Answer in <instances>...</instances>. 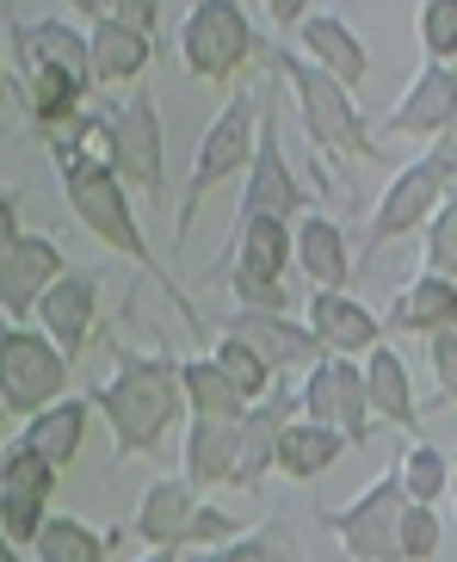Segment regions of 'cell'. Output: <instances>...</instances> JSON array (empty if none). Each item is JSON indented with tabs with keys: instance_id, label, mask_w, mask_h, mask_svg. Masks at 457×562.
I'll use <instances>...</instances> for the list:
<instances>
[{
	"instance_id": "obj_1",
	"label": "cell",
	"mask_w": 457,
	"mask_h": 562,
	"mask_svg": "<svg viewBox=\"0 0 457 562\" xmlns=\"http://www.w3.org/2000/svg\"><path fill=\"white\" fill-rule=\"evenodd\" d=\"M93 408L112 427L118 458H143L167 439V427L180 420L186 396H180V364L167 352H131L112 347V383L93 390Z\"/></svg>"
},
{
	"instance_id": "obj_2",
	"label": "cell",
	"mask_w": 457,
	"mask_h": 562,
	"mask_svg": "<svg viewBox=\"0 0 457 562\" xmlns=\"http://www.w3.org/2000/svg\"><path fill=\"white\" fill-rule=\"evenodd\" d=\"M49 161H56V173H63V192H68L75 223L93 235L99 248H112V254H124V260H136L143 272H155V279H161L167 297L186 303L180 284L167 279L161 266H155V254H148L143 223H136V211H131V192H124V180H118L112 167L99 161V155H87L75 136H49Z\"/></svg>"
},
{
	"instance_id": "obj_3",
	"label": "cell",
	"mask_w": 457,
	"mask_h": 562,
	"mask_svg": "<svg viewBox=\"0 0 457 562\" xmlns=\"http://www.w3.org/2000/svg\"><path fill=\"white\" fill-rule=\"evenodd\" d=\"M87 155H99V161L112 167L118 180H124V192H161V112H155V100L148 93H131V100H118L105 117L87 112L75 131Z\"/></svg>"
},
{
	"instance_id": "obj_4",
	"label": "cell",
	"mask_w": 457,
	"mask_h": 562,
	"mask_svg": "<svg viewBox=\"0 0 457 562\" xmlns=\"http://www.w3.org/2000/svg\"><path fill=\"white\" fill-rule=\"evenodd\" d=\"M272 68H278V81L291 87L297 117H303V131L315 136V149L359 155V161H377V155H383L377 136H371V124L359 117V100H353L346 87H334L322 68H310L297 50H272Z\"/></svg>"
},
{
	"instance_id": "obj_5",
	"label": "cell",
	"mask_w": 457,
	"mask_h": 562,
	"mask_svg": "<svg viewBox=\"0 0 457 562\" xmlns=\"http://www.w3.org/2000/svg\"><path fill=\"white\" fill-rule=\"evenodd\" d=\"M452 186H457V143H439V149H426L421 161H409L390 186H383V199H377L371 229H365V254L402 241L409 229H426V216L439 211V199Z\"/></svg>"
},
{
	"instance_id": "obj_6",
	"label": "cell",
	"mask_w": 457,
	"mask_h": 562,
	"mask_svg": "<svg viewBox=\"0 0 457 562\" xmlns=\"http://www.w3.org/2000/svg\"><path fill=\"white\" fill-rule=\"evenodd\" d=\"M254 131H260V93H254V87H235L223 100V112L211 117V131L198 136L192 180H186V204H180V235L192 229L204 192H216L228 173H242V167L254 161Z\"/></svg>"
},
{
	"instance_id": "obj_7",
	"label": "cell",
	"mask_w": 457,
	"mask_h": 562,
	"mask_svg": "<svg viewBox=\"0 0 457 562\" xmlns=\"http://www.w3.org/2000/svg\"><path fill=\"white\" fill-rule=\"evenodd\" d=\"M68 396V359L49 347L37 328H13L0 322V408L32 420L49 402Z\"/></svg>"
},
{
	"instance_id": "obj_8",
	"label": "cell",
	"mask_w": 457,
	"mask_h": 562,
	"mask_svg": "<svg viewBox=\"0 0 457 562\" xmlns=\"http://www.w3.org/2000/svg\"><path fill=\"white\" fill-rule=\"evenodd\" d=\"M155 0H131V7H99L87 25V81L93 87H124L136 81L155 56Z\"/></svg>"
},
{
	"instance_id": "obj_9",
	"label": "cell",
	"mask_w": 457,
	"mask_h": 562,
	"mask_svg": "<svg viewBox=\"0 0 457 562\" xmlns=\"http://www.w3.org/2000/svg\"><path fill=\"white\" fill-rule=\"evenodd\" d=\"M180 56L198 81H228L254 56V19L235 0H198L180 19Z\"/></svg>"
},
{
	"instance_id": "obj_10",
	"label": "cell",
	"mask_w": 457,
	"mask_h": 562,
	"mask_svg": "<svg viewBox=\"0 0 457 562\" xmlns=\"http://www.w3.org/2000/svg\"><path fill=\"white\" fill-rule=\"evenodd\" d=\"M297 414H303V420H315V427H334L346 446L359 451V446H365V432H371V408H365V378H359V364H353V359H334V352H322V359L303 371Z\"/></svg>"
},
{
	"instance_id": "obj_11",
	"label": "cell",
	"mask_w": 457,
	"mask_h": 562,
	"mask_svg": "<svg viewBox=\"0 0 457 562\" xmlns=\"http://www.w3.org/2000/svg\"><path fill=\"white\" fill-rule=\"evenodd\" d=\"M402 507H409V495H402L395 470H383L365 495H353V507L327 513V526H334V538L346 544L353 562H402V544H395Z\"/></svg>"
},
{
	"instance_id": "obj_12",
	"label": "cell",
	"mask_w": 457,
	"mask_h": 562,
	"mask_svg": "<svg viewBox=\"0 0 457 562\" xmlns=\"http://www.w3.org/2000/svg\"><path fill=\"white\" fill-rule=\"evenodd\" d=\"M310 204L303 180L291 173L285 149H278V117L260 105V131H254V161H247V192H242V216H272V223H297Z\"/></svg>"
},
{
	"instance_id": "obj_13",
	"label": "cell",
	"mask_w": 457,
	"mask_h": 562,
	"mask_svg": "<svg viewBox=\"0 0 457 562\" xmlns=\"http://www.w3.org/2000/svg\"><path fill=\"white\" fill-rule=\"evenodd\" d=\"M49 495H56V470H49L37 451H25L13 439L7 458H0V526H7V544H32L49 519Z\"/></svg>"
},
{
	"instance_id": "obj_14",
	"label": "cell",
	"mask_w": 457,
	"mask_h": 562,
	"mask_svg": "<svg viewBox=\"0 0 457 562\" xmlns=\"http://www.w3.org/2000/svg\"><path fill=\"white\" fill-rule=\"evenodd\" d=\"M56 279H63V248H56V235L25 229L13 248H7V260H0V310H7V322L25 328V315L37 310V297H44Z\"/></svg>"
},
{
	"instance_id": "obj_15",
	"label": "cell",
	"mask_w": 457,
	"mask_h": 562,
	"mask_svg": "<svg viewBox=\"0 0 457 562\" xmlns=\"http://www.w3.org/2000/svg\"><path fill=\"white\" fill-rule=\"evenodd\" d=\"M223 340H242L266 371H297V364H315L322 347L315 334L291 315H266V310H228L223 315Z\"/></svg>"
},
{
	"instance_id": "obj_16",
	"label": "cell",
	"mask_w": 457,
	"mask_h": 562,
	"mask_svg": "<svg viewBox=\"0 0 457 562\" xmlns=\"http://www.w3.org/2000/svg\"><path fill=\"white\" fill-rule=\"evenodd\" d=\"M390 136H433V143H452L457 131V68L445 63H421V75L409 81L402 105L383 117Z\"/></svg>"
},
{
	"instance_id": "obj_17",
	"label": "cell",
	"mask_w": 457,
	"mask_h": 562,
	"mask_svg": "<svg viewBox=\"0 0 457 562\" xmlns=\"http://www.w3.org/2000/svg\"><path fill=\"white\" fill-rule=\"evenodd\" d=\"M32 315H37V334H44L68 364H75V352L87 347L93 315H99V272H63V279L37 297Z\"/></svg>"
},
{
	"instance_id": "obj_18",
	"label": "cell",
	"mask_w": 457,
	"mask_h": 562,
	"mask_svg": "<svg viewBox=\"0 0 457 562\" xmlns=\"http://www.w3.org/2000/svg\"><path fill=\"white\" fill-rule=\"evenodd\" d=\"M297 56L310 68H322L334 87L346 93H359L365 75H371V56H365V37L334 13H303L297 19Z\"/></svg>"
},
{
	"instance_id": "obj_19",
	"label": "cell",
	"mask_w": 457,
	"mask_h": 562,
	"mask_svg": "<svg viewBox=\"0 0 457 562\" xmlns=\"http://www.w3.org/2000/svg\"><path fill=\"white\" fill-rule=\"evenodd\" d=\"M291 420H297V390H266L242 414V446H235V476H228V488H254V482L272 476L278 439H285Z\"/></svg>"
},
{
	"instance_id": "obj_20",
	"label": "cell",
	"mask_w": 457,
	"mask_h": 562,
	"mask_svg": "<svg viewBox=\"0 0 457 562\" xmlns=\"http://www.w3.org/2000/svg\"><path fill=\"white\" fill-rule=\"evenodd\" d=\"M303 328H310L315 347L334 352V359H359V352L383 347V322H377L359 297H346V291H315Z\"/></svg>"
},
{
	"instance_id": "obj_21",
	"label": "cell",
	"mask_w": 457,
	"mask_h": 562,
	"mask_svg": "<svg viewBox=\"0 0 457 562\" xmlns=\"http://www.w3.org/2000/svg\"><path fill=\"white\" fill-rule=\"evenodd\" d=\"M291 266H303V279H315L322 291H346L353 279V248H346V229L334 216L303 211L291 223Z\"/></svg>"
},
{
	"instance_id": "obj_22",
	"label": "cell",
	"mask_w": 457,
	"mask_h": 562,
	"mask_svg": "<svg viewBox=\"0 0 457 562\" xmlns=\"http://www.w3.org/2000/svg\"><path fill=\"white\" fill-rule=\"evenodd\" d=\"M359 378H365V408H371L377 420H390V427H402V432L421 427L414 378H409V364H402V352H395V347H371V352H365Z\"/></svg>"
},
{
	"instance_id": "obj_23",
	"label": "cell",
	"mask_w": 457,
	"mask_h": 562,
	"mask_svg": "<svg viewBox=\"0 0 457 562\" xmlns=\"http://www.w3.org/2000/svg\"><path fill=\"white\" fill-rule=\"evenodd\" d=\"M192 513H198V495L186 488V476H161L143 488V507H136V538L155 550H186L192 538Z\"/></svg>"
},
{
	"instance_id": "obj_24",
	"label": "cell",
	"mask_w": 457,
	"mask_h": 562,
	"mask_svg": "<svg viewBox=\"0 0 457 562\" xmlns=\"http://www.w3.org/2000/svg\"><path fill=\"white\" fill-rule=\"evenodd\" d=\"M235 446H242V420H186V488L192 495L223 488L235 476Z\"/></svg>"
},
{
	"instance_id": "obj_25",
	"label": "cell",
	"mask_w": 457,
	"mask_h": 562,
	"mask_svg": "<svg viewBox=\"0 0 457 562\" xmlns=\"http://www.w3.org/2000/svg\"><path fill=\"white\" fill-rule=\"evenodd\" d=\"M81 439H87V402H75V396L49 402V408L32 414V420H25V432H19V446L37 451V458H44L56 476H63L68 463L81 458Z\"/></svg>"
},
{
	"instance_id": "obj_26",
	"label": "cell",
	"mask_w": 457,
	"mask_h": 562,
	"mask_svg": "<svg viewBox=\"0 0 457 562\" xmlns=\"http://www.w3.org/2000/svg\"><path fill=\"white\" fill-rule=\"evenodd\" d=\"M390 328L395 334H445L457 328V284L452 279H433V272H421V279L402 284V297L390 303Z\"/></svg>"
},
{
	"instance_id": "obj_27",
	"label": "cell",
	"mask_w": 457,
	"mask_h": 562,
	"mask_svg": "<svg viewBox=\"0 0 457 562\" xmlns=\"http://www.w3.org/2000/svg\"><path fill=\"white\" fill-rule=\"evenodd\" d=\"M235 272L266 279V284H285V272H291V223L235 216Z\"/></svg>"
},
{
	"instance_id": "obj_28",
	"label": "cell",
	"mask_w": 457,
	"mask_h": 562,
	"mask_svg": "<svg viewBox=\"0 0 457 562\" xmlns=\"http://www.w3.org/2000/svg\"><path fill=\"white\" fill-rule=\"evenodd\" d=\"M341 451H346L341 432H334V427H315V420H303V414H297L291 427H285V439H278L272 470H285L291 482H315L327 463H341Z\"/></svg>"
},
{
	"instance_id": "obj_29",
	"label": "cell",
	"mask_w": 457,
	"mask_h": 562,
	"mask_svg": "<svg viewBox=\"0 0 457 562\" xmlns=\"http://www.w3.org/2000/svg\"><path fill=\"white\" fill-rule=\"evenodd\" d=\"M13 37H19L25 63H49V68H63V75H75V81H87V32H75L68 19H37V25H19Z\"/></svg>"
},
{
	"instance_id": "obj_30",
	"label": "cell",
	"mask_w": 457,
	"mask_h": 562,
	"mask_svg": "<svg viewBox=\"0 0 457 562\" xmlns=\"http://www.w3.org/2000/svg\"><path fill=\"white\" fill-rule=\"evenodd\" d=\"M112 531H93L87 519H75V513H49L44 531L32 538V557L37 562H105L112 557Z\"/></svg>"
},
{
	"instance_id": "obj_31",
	"label": "cell",
	"mask_w": 457,
	"mask_h": 562,
	"mask_svg": "<svg viewBox=\"0 0 457 562\" xmlns=\"http://www.w3.org/2000/svg\"><path fill=\"white\" fill-rule=\"evenodd\" d=\"M180 396H186V408H192V420H242L247 414V402L228 390L223 371H216L211 359H186L180 364Z\"/></svg>"
},
{
	"instance_id": "obj_32",
	"label": "cell",
	"mask_w": 457,
	"mask_h": 562,
	"mask_svg": "<svg viewBox=\"0 0 457 562\" xmlns=\"http://www.w3.org/2000/svg\"><path fill=\"white\" fill-rule=\"evenodd\" d=\"M198 562H310V557H303V544L291 538V526H285V519H266L260 531H242L235 544L204 550Z\"/></svg>"
},
{
	"instance_id": "obj_33",
	"label": "cell",
	"mask_w": 457,
	"mask_h": 562,
	"mask_svg": "<svg viewBox=\"0 0 457 562\" xmlns=\"http://www.w3.org/2000/svg\"><path fill=\"white\" fill-rule=\"evenodd\" d=\"M395 482H402V495H409L414 507H433V501L445 495V482H452V463H445L439 446L414 439V446L395 458Z\"/></svg>"
},
{
	"instance_id": "obj_34",
	"label": "cell",
	"mask_w": 457,
	"mask_h": 562,
	"mask_svg": "<svg viewBox=\"0 0 457 562\" xmlns=\"http://www.w3.org/2000/svg\"><path fill=\"white\" fill-rule=\"evenodd\" d=\"M421 272L457 284V186L439 199V211L426 216V248H421Z\"/></svg>"
},
{
	"instance_id": "obj_35",
	"label": "cell",
	"mask_w": 457,
	"mask_h": 562,
	"mask_svg": "<svg viewBox=\"0 0 457 562\" xmlns=\"http://www.w3.org/2000/svg\"><path fill=\"white\" fill-rule=\"evenodd\" d=\"M211 364L223 371V383H228V390H235V396L247 402V408H254V402H260L266 390H272V371H266V364L254 359V352H247L242 340H223V347L211 352Z\"/></svg>"
},
{
	"instance_id": "obj_36",
	"label": "cell",
	"mask_w": 457,
	"mask_h": 562,
	"mask_svg": "<svg viewBox=\"0 0 457 562\" xmlns=\"http://www.w3.org/2000/svg\"><path fill=\"white\" fill-rule=\"evenodd\" d=\"M421 50L426 63L457 68V0H426L421 7Z\"/></svg>"
},
{
	"instance_id": "obj_37",
	"label": "cell",
	"mask_w": 457,
	"mask_h": 562,
	"mask_svg": "<svg viewBox=\"0 0 457 562\" xmlns=\"http://www.w3.org/2000/svg\"><path fill=\"white\" fill-rule=\"evenodd\" d=\"M439 513L433 507H402V531H395V544H402V562H433L439 557Z\"/></svg>"
},
{
	"instance_id": "obj_38",
	"label": "cell",
	"mask_w": 457,
	"mask_h": 562,
	"mask_svg": "<svg viewBox=\"0 0 457 562\" xmlns=\"http://www.w3.org/2000/svg\"><path fill=\"white\" fill-rule=\"evenodd\" d=\"M426 364H433V378H439L445 402H457V328H445V334H433V340H426Z\"/></svg>"
},
{
	"instance_id": "obj_39",
	"label": "cell",
	"mask_w": 457,
	"mask_h": 562,
	"mask_svg": "<svg viewBox=\"0 0 457 562\" xmlns=\"http://www.w3.org/2000/svg\"><path fill=\"white\" fill-rule=\"evenodd\" d=\"M228 284H235V297H242V310H266V315H285V284H266V279H247V272H228Z\"/></svg>"
},
{
	"instance_id": "obj_40",
	"label": "cell",
	"mask_w": 457,
	"mask_h": 562,
	"mask_svg": "<svg viewBox=\"0 0 457 562\" xmlns=\"http://www.w3.org/2000/svg\"><path fill=\"white\" fill-rule=\"evenodd\" d=\"M19 235H25L19 229V192L13 186H0V260H7V248H13Z\"/></svg>"
},
{
	"instance_id": "obj_41",
	"label": "cell",
	"mask_w": 457,
	"mask_h": 562,
	"mask_svg": "<svg viewBox=\"0 0 457 562\" xmlns=\"http://www.w3.org/2000/svg\"><path fill=\"white\" fill-rule=\"evenodd\" d=\"M0 562H19V550L7 544V526H0Z\"/></svg>"
},
{
	"instance_id": "obj_42",
	"label": "cell",
	"mask_w": 457,
	"mask_h": 562,
	"mask_svg": "<svg viewBox=\"0 0 457 562\" xmlns=\"http://www.w3.org/2000/svg\"><path fill=\"white\" fill-rule=\"evenodd\" d=\"M0 105H7V50H0Z\"/></svg>"
},
{
	"instance_id": "obj_43",
	"label": "cell",
	"mask_w": 457,
	"mask_h": 562,
	"mask_svg": "<svg viewBox=\"0 0 457 562\" xmlns=\"http://www.w3.org/2000/svg\"><path fill=\"white\" fill-rule=\"evenodd\" d=\"M445 488H452V507H457V463H452V482H445Z\"/></svg>"
},
{
	"instance_id": "obj_44",
	"label": "cell",
	"mask_w": 457,
	"mask_h": 562,
	"mask_svg": "<svg viewBox=\"0 0 457 562\" xmlns=\"http://www.w3.org/2000/svg\"><path fill=\"white\" fill-rule=\"evenodd\" d=\"M143 562H174V557H167V550H155V557H143Z\"/></svg>"
},
{
	"instance_id": "obj_45",
	"label": "cell",
	"mask_w": 457,
	"mask_h": 562,
	"mask_svg": "<svg viewBox=\"0 0 457 562\" xmlns=\"http://www.w3.org/2000/svg\"><path fill=\"white\" fill-rule=\"evenodd\" d=\"M0 420H7V408H0Z\"/></svg>"
}]
</instances>
